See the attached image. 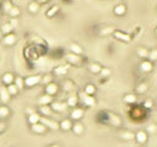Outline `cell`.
I'll use <instances>...</instances> for the list:
<instances>
[{
	"mask_svg": "<svg viewBox=\"0 0 157 147\" xmlns=\"http://www.w3.org/2000/svg\"><path fill=\"white\" fill-rule=\"evenodd\" d=\"M97 120L102 124H107V125H110V126H117L118 127V126L121 125V119L112 111H101V113H98Z\"/></svg>",
	"mask_w": 157,
	"mask_h": 147,
	"instance_id": "6da1fadb",
	"label": "cell"
},
{
	"mask_svg": "<svg viewBox=\"0 0 157 147\" xmlns=\"http://www.w3.org/2000/svg\"><path fill=\"white\" fill-rule=\"evenodd\" d=\"M146 116V109L141 105H134L130 108L129 110V118L134 119V120H141L142 118Z\"/></svg>",
	"mask_w": 157,
	"mask_h": 147,
	"instance_id": "7a4b0ae2",
	"label": "cell"
},
{
	"mask_svg": "<svg viewBox=\"0 0 157 147\" xmlns=\"http://www.w3.org/2000/svg\"><path fill=\"white\" fill-rule=\"evenodd\" d=\"M77 96H78V104H81L82 107H87V108L94 107V104H96L94 97L87 96L85 92H80V93H77Z\"/></svg>",
	"mask_w": 157,
	"mask_h": 147,
	"instance_id": "3957f363",
	"label": "cell"
},
{
	"mask_svg": "<svg viewBox=\"0 0 157 147\" xmlns=\"http://www.w3.org/2000/svg\"><path fill=\"white\" fill-rule=\"evenodd\" d=\"M67 61L69 65H72V66H81L83 64V58H81V55H76V54H72V53H66L65 56H64Z\"/></svg>",
	"mask_w": 157,
	"mask_h": 147,
	"instance_id": "277c9868",
	"label": "cell"
},
{
	"mask_svg": "<svg viewBox=\"0 0 157 147\" xmlns=\"http://www.w3.org/2000/svg\"><path fill=\"white\" fill-rule=\"evenodd\" d=\"M40 82H42V76L40 75H31V76L25 77V87L26 88L36 87Z\"/></svg>",
	"mask_w": 157,
	"mask_h": 147,
	"instance_id": "5b68a950",
	"label": "cell"
},
{
	"mask_svg": "<svg viewBox=\"0 0 157 147\" xmlns=\"http://www.w3.org/2000/svg\"><path fill=\"white\" fill-rule=\"evenodd\" d=\"M85 115V109L82 107H75L70 110V119L72 121H80Z\"/></svg>",
	"mask_w": 157,
	"mask_h": 147,
	"instance_id": "8992f818",
	"label": "cell"
},
{
	"mask_svg": "<svg viewBox=\"0 0 157 147\" xmlns=\"http://www.w3.org/2000/svg\"><path fill=\"white\" fill-rule=\"evenodd\" d=\"M40 123H42L47 129H49V130H53V131L59 130V123H58L56 120L52 119V118H40Z\"/></svg>",
	"mask_w": 157,
	"mask_h": 147,
	"instance_id": "52a82bcc",
	"label": "cell"
},
{
	"mask_svg": "<svg viewBox=\"0 0 157 147\" xmlns=\"http://www.w3.org/2000/svg\"><path fill=\"white\" fill-rule=\"evenodd\" d=\"M25 55H26V58H27L28 60H32V61L37 60V59L40 56V55L38 54V51H37V49H36L34 45H29V47H27L26 50H25Z\"/></svg>",
	"mask_w": 157,
	"mask_h": 147,
	"instance_id": "ba28073f",
	"label": "cell"
},
{
	"mask_svg": "<svg viewBox=\"0 0 157 147\" xmlns=\"http://www.w3.org/2000/svg\"><path fill=\"white\" fill-rule=\"evenodd\" d=\"M50 108L53 109L54 113H64L67 109V105H66V102L53 100V103L50 104Z\"/></svg>",
	"mask_w": 157,
	"mask_h": 147,
	"instance_id": "9c48e42d",
	"label": "cell"
},
{
	"mask_svg": "<svg viewBox=\"0 0 157 147\" xmlns=\"http://www.w3.org/2000/svg\"><path fill=\"white\" fill-rule=\"evenodd\" d=\"M113 37L117 39V40H120V42H124V43H128L131 40V36L123 32V31H119V29H115L114 33H113Z\"/></svg>",
	"mask_w": 157,
	"mask_h": 147,
	"instance_id": "30bf717a",
	"label": "cell"
},
{
	"mask_svg": "<svg viewBox=\"0 0 157 147\" xmlns=\"http://www.w3.org/2000/svg\"><path fill=\"white\" fill-rule=\"evenodd\" d=\"M59 89H60V86H59L58 83H55V82H52V83H49V85H47V86L44 87L45 94H48V96H50V97L58 94Z\"/></svg>",
	"mask_w": 157,
	"mask_h": 147,
	"instance_id": "8fae6325",
	"label": "cell"
},
{
	"mask_svg": "<svg viewBox=\"0 0 157 147\" xmlns=\"http://www.w3.org/2000/svg\"><path fill=\"white\" fill-rule=\"evenodd\" d=\"M17 38H16V34L11 33V34H7V36H4L1 38V44L4 47H12L15 43H16Z\"/></svg>",
	"mask_w": 157,
	"mask_h": 147,
	"instance_id": "7c38bea8",
	"label": "cell"
},
{
	"mask_svg": "<svg viewBox=\"0 0 157 147\" xmlns=\"http://www.w3.org/2000/svg\"><path fill=\"white\" fill-rule=\"evenodd\" d=\"M60 87H61V89H63L64 92L70 93V92H72V91L75 89V83H74L70 78H65V80H63V81H61Z\"/></svg>",
	"mask_w": 157,
	"mask_h": 147,
	"instance_id": "4fadbf2b",
	"label": "cell"
},
{
	"mask_svg": "<svg viewBox=\"0 0 157 147\" xmlns=\"http://www.w3.org/2000/svg\"><path fill=\"white\" fill-rule=\"evenodd\" d=\"M38 114L42 118H52L54 115V111L50 108V105H43V107H39L38 108Z\"/></svg>",
	"mask_w": 157,
	"mask_h": 147,
	"instance_id": "5bb4252c",
	"label": "cell"
},
{
	"mask_svg": "<svg viewBox=\"0 0 157 147\" xmlns=\"http://www.w3.org/2000/svg\"><path fill=\"white\" fill-rule=\"evenodd\" d=\"M67 72H69V66L67 65H59V66L54 67V70H53V75L58 76V77H64Z\"/></svg>",
	"mask_w": 157,
	"mask_h": 147,
	"instance_id": "9a60e30c",
	"label": "cell"
},
{
	"mask_svg": "<svg viewBox=\"0 0 157 147\" xmlns=\"http://www.w3.org/2000/svg\"><path fill=\"white\" fill-rule=\"evenodd\" d=\"M15 75L13 74H11V72H5L4 75H2V77H1V82H2V85L5 86V87H7V86H10V85H12L13 82H15Z\"/></svg>",
	"mask_w": 157,
	"mask_h": 147,
	"instance_id": "2e32d148",
	"label": "cell"
},
{
	"mask_svg": "<svg viewBox=\"0 0 157 147\" xmlns=\"http://www.w3.org/2000/svg\"><path fill=\"white\" fill-rule=\"evenodd\" d=\"M72 125H74V123H72V120L70 118H66V119H63L61 121H59V129L61 131H69V130H71L72 129Z\"/></svg>",
	"mask_w": 157,
	"mask_h": 147,
	"instance_id": "e0dca14e",
	"label": "cell"
},
{
	"mask_svg": "<svg viewBox=\"0 0 157 147\" xmlns=\"http://www.w3.org/2000/svg\"><path fill=\"white\" fill-rule=\"evenodd\" d=\"M147 140H148V135H147V132L146 131H137L136 134H135V141L139 143V145H145L146 142H147Z\"/></svg>",
	"mask_w": 157,
	"mask_h": 147,
	"instance_id": "ac0fdd59",
	"label": "cell"
},
{
	"mask_svg": "<svg viewBox=\"0 0 157 147\" xmlns=\"http://www.w3.org/2000/svg\"><path fill=\"white\" fill-rule=\"evenodd\" d=\"M66 105H67V108H71V109L77 107L78 105V96L75 94V93H71L66 98Z\"/></svg>",
	"mask_w": 157,
	"mask_h": 147,
	"instance_id": "d6986e66",
	"label": "cell"
},
{
	"mask_svg": "<svg viewBox=\"0 0 157 147\" xmlns=\"http://www.w3.org/2000/svg\"><path fill=\"white\" fill-rule=\"evenodd\" d=\"M0 99H1V102H2L4 104L9 103V102H10V99H11V96H10V93H9L7 88H6L4 85H2V86H0Z\"/></svg>",
	"mask_w": 157,
	"mask_h": 147,
	"instance_id": "ffe728a7",
	"label": "cell"
},
{
	"mask_svg": "<svg viewBox=\"0 0 157 147\" xmlns=\"http://www.w3.org/2000/svg\"><path fill=\"white\" fill-rule=\"evenodd\" d=\"M31 131L33 134H37V135H43L47 131V127L42 123H37L34 125H31Z\"/></svg>",
	"mask_w": 157,
	"mask_h": 147,
	"instance_id": "44dd1931",
	"label": "cell"
},
{
	"mask_svg": "<svg viewBox=\"0 0 157 147\" xmlns=\"http://www.w3.org/2000/svg\"><path fill=\"white\" fill-rule=\"evenodd\" d=\"M152 69H153V64L150 61V60H142L141 62H140V70L142 71V72H151L152 71Z\"/></svg>",
	"mask_w": 157,
	"mask_h": 147,
	"instance_id": "7402d4cb",
	"label": "cell"
},
{
	"mask_svg": "<svg viewBox=\"0 0 157 147\" xmlns=\"http://www.w3.org/2000/svg\"><path fill=\"white\" fill-rule=\"evenodd\" d=\"M52 103H53V97H50V96H48V94H45V93L38 98V104H39V107L50 105Z\"/></svg>",
	"mask_w": 157,
	"mask_h": 147,
	"instance_id": "603a6c76",
	"label": "cell"
},
{
	"mask_svg": "<svg viewBox=\"0 0 157 147\" xmlns=\"http://www.w3.org/2000/svg\"><path fill=\"white\" fill-rule=\"evenodd\" d=\"M87 69H88V71H90L91 74L98 75V74H101V71H102L103 67H102L98 62H90V64L87 65Z\"/></svg>",
	"mask_w": 157,
	"mask_h": 147,
	"instance_id": "cb8c5ba5",
	"label": "cell"
},
{
	"mask_svg": "<svg viewBox=\"0 0 157 147\" xmlns=\"http://www.w3.org/2000/svg\"><path fill=\"white\" fill-rule=\"evenodd\" d=\"M0 31L4 36H7V34H11L13 32V26L10 23V22H5L0 26Z\"/></svg>",
	"mask_w": 157,
	"mask_h": 147,
	"instance_id": "d4e9b609",
	"label": "cell"
},
{
	"mask_svg": "<svg viewBox=\"0 0 157 147\" xmlns=\"http://www.w3.org/2000/svg\"><path fill=\"white\" fill-rule=\"evenodd\" d=\"M119 136L121 140L124 141H130V140H135V134L129 131V130H123L119 132Z\"/></svg>",
	"mask_w": 157,
	"mask_h": 147,
	"instance_id": "484cf974",
	"label": "cell"
},
{
	"mask_svg": "<svg viewBox=\"0 0 157 147\" xmlns=\"http://www.w3.org/2000/svg\"><path fill=\"white\" fill-rule=\"evenodd\" d=\"M123 100H124L126 104H129V105H134V104H136V102H137V97H136V94H134V93H128V94L124 96Z\"/></svg>",
	"mask_w": 157,
	"mask_h": 147,
	"instance_id": "4316f807",
	"label": "cell"
},
{
	"mask_svg": "<svg viewBox=\"0 0 157 147\" xmlns=\"http://www.w3.org/2000/svg\"><path fill=\"white\" fill-rule=\"evenodd\" d=\"M113 12H114V15H117V16H123V15H125V12H126V6H125L124 4H118L117 6H114Z\"/></svg>",
	"mask_w": 157,
	"mask_h": 147,
	"instance_id": "83f0119b",
	"label": "cell"
},
{
	"mask_svg": "<svg viewBox=\"0 0 157 147\" xmlns=\"http://www.w3.org/2000/svg\"><path fill=\"white\" fill-rule=\"evenodd\" d=\"M40 115L38 114V113H32V114H29L28 116H27V120H28V123H29V125H34V124H37V123H40Z\"/></svg>",
	"mask_w": 157,
	"mask_h": 147,
	"instance_id": "f1b7e54d",
	"label": "cell"
},
{
	"mask_svg": "<svg viewBox=\"0 0 157 147\" xmlns=\"http://www.w3.org/2000/svg\"><path fill=\"white\" fill-rule=\"evenodd\" d=\"M72 131H74V134L75 135H82L83 134V130H85V127H83V125L80 123V121H76V123H74V125H72V129H71Z\"/></svg>",
	"mask_w": 157,
	"mask_h": 147,
	"instance_id": "f546056e",
	"label": "cell"
},
{
	"mask_svg": "<svg viewBox=\"0 0 157 147\" xmlns=\"http://www.w3.org/2000/svg\"><path fill=\"white\" fill-rule=\"evenodd\" d=\"M12 6H13V4H12L11 1H1V2H0V11L7 15Z\"/></svg>",
	"mask_w": 157,
	"mask_h": 147,
	"instance_id": "4dcf8cb0",
	"label": "cell"
},
{
	"mask_svg": "<svg viewBox=\"0 0 157 147\" xmlns=\"http://www.w3.org/2000/svg\"><path fill=\"white\" fill-rule=\"evenodd\" d=\"M69 50H70V53L76 54V55H81L82 51H83V49H82L78 44H76V43H71V44L69 45Z\"/></svg>",
	"mask_w": 157,
	"mask_h": 147,
	"instance_id": "1f68e13d",
	"label": "cell"
},
{
	"mask_svg": "<svg viewBox=\"0 0 157 147\" xmlns=\"http://www.w3.org/2000/svg\"><path fill=\"white\" fill-rule=\"evenodd\" d=\"M147 89H148V85H147L146 82H140V83L135 87L136 94H144L145 92H147Z\"/></svg>",
	"mask_w": 157,
	"mask_h": 147,
	"instance_id": "d6a6232c",
	"label": "cell"
},
{
	"mask_svg": "<svg viewBox=\"0 0 157 147\" xmlns=\"http://www.w3.org/2000/svg\"><path fill=\"white\" fill-rule=\"evenodd\" d=\"M96 91H97V88H96V86L92 85V83H87V85L85 86V88H83V92H85L87 96H92V97L94 96Z\"/></svg>",
	"mask_w": 157,
	"mask_h": 147,
	"instance_id": "836d02e7",
	"label": "cell"
},
{
	"mask_svg": "<svg viewBox=\"0 0 157 147\" xmlns=\"http://www.w3.org/2000/svg\"><path fill=\"white\" fill-rule=\"evenodd\" d=\"M40 4L38 2V1H31L29 4H28V11L31 12V13H36V12H38L39 11V9H40V6H39Z\"/></svg>",
	"mask_w": 157,
	"mask_h": 147,
	"instance_id": "e575fe53",
	"label": "cell"
},
{
	"mask_svg": "<svg viewBox=\"0 0 157 147\" xmlns=\"http://www.w3.org/2000/svg\"><path fill=\"white\" fill-rule=\"evenodd\" d=\"M10 116V109L6 105H0V119H6Z\"/></svg>",
	"mask_w": 157,
	"mask_h": 147,
	"instance_id": "d590c367",
	"label": "cell"
},
{
	"mask_svg": "<svg viewBox=\"0 0 157 147\" xmlns=\"http://www.w3.org/2000/svg\"><path fill=\"white\" fill-rule=\"evenodd\" d=\"M13 83L16 85V87L18 88V91L25 88V78H22L21 76H16V77H15V82H13Z\"/></svg>",
	"mask_w": 157,
	"mask_h": 147,
	"instance_id": "8d00e7d4",
	"label": "cell"
},
{
	"mask_svg": "<svg viewBox=\"0 0 157 147\" xmlns=\"http://www.w3.org/2000/svg\"><path fill=\"white\" fill-rule=\"evenodd\" d=\"M20 13H21L20 9H18L17 6H12L7 15H9L10 17H12V18H16V17H18V16H20Z\"/></svg>",
	"mask_w": 157,
	"mask_h": 147,
	"instance_id": "74e56055",
	"label": "cell"
},
{
	"mask_svg": "<svg viewBox=\"0 0 157 147\" xmlns=\"http://www.w3.org/2000/svg\"><path fill=\"white\" fill-rule=\"evenodd\" d=\"M58 11H59V6L54 5V6H52L50 9H48V11L45 12V16H47L48 18H52V17H53Z\"/></svg>",
	"mask_w": 157,
	"mask_h": 147,
	"instance_id": "f35d334b",
	"label": "cell"
},
{
	"mask_svg": "<svg viewBox=\"0 0 157 147\" xmlns=\"http://www.w3.org/2000/svg\"><path fill=\"white\" fill-rule=\"evenodd\" d=\"M114 27H103L99 31V36H108V34H113L114 33Z\"/></svg>",
	"mask_w": 157,
	"mask_h": 147,
	"instance_id": "ab89813d",
	"label": "cell"
},
{
	"mask_svg": "<svg viewBox=\"0 0 157 147\" xmlns=\"http://www.w3.org/2000/svg\"><path fill=\"white\" fill-rule=\"evenodd\" d=\"M52 82H53V74H47V75L42 76V82L40 83H43L44 86H47Z\"/></svg>",
	"mask_w": 157,
	"mask_h": 147,
	"instance_id": "60d3db41",
	"label": "cell"
},
{
	"mask_svg": "<svg viewBox=\"0 0 157 147\" xmlns=\"http://www.w3.org/2000/svg\"><path fill=\"white\" fill-rule=\"evenodd\" d=\"M147 60H150L151 62H153V61H156V60H157V48L148 50V56H147Z\"/></svg>",
	"mask_w": 157,
	"mask_h": 147,
	"instance_id": "b9f144b4",
	"label": "cell"
},
{
	"mask_svg": "<svg viewBox=\"0 0 157 147\" xmlns=\"http://www.w3.org/2000/svg\"><path fill=\"white\" fill-rule=\"evenodd\" d=\"M137 55H139L140 58H142L144 60H146L147 56H148V50H147L146 48H139V49H137Z\"/></svg>",
	"mask_w": 157,
	"mask_h": 147,
	"instance_id": "7bdbcfd3",
	"label": "cell"
},
{
	"mask_svg": "<svg viewBox=\"0 0 157 147\" xmlns=\"http://www.w3.org/2000/svg\"><path fill=\"white\" fill-rule=\"evenodd\" d=\"M6 88H7V91H9V93H10V96H16V94L18 93V88L16 87V85H15V83H12V85H10V86H7Z\"/></svg>",
	"mask_w": 157,
	"mask_h": 147,
	"instance_id": "ee69618b",
	"label": "cell"
},
{
	"mask_svg": "<svg viewBox=\"0 0 157 147\" xmlns=\"http://www.w3.org/2000/svg\"><path fill=\"white\" fill-rule=\"evenodd\" d=\"M110 74H112V72H110V70H109V69H107V67H103L99 75H101V77H102V78H108V77L110 76Z\"/></svg>",
	"mask_w": 157,
	"mask_h": 147,
	"instance_id": "f6af8a7d",
	"label": "cell"
},
{
	"mask_svg": "<svg viewBox=\"0 0 157 147\" xmlns=\"http://www.w3.org/2000/svg\"><path fill=\"white\" fill-rule=\"evenodd\" d=\"M142 107L145 109H152L153 108V100L152 99H146L144 103H142Z\"/></svg>",
	"mask_w": 157,
	"mask_h": 147,
	"instance_id": "bcb514c9",
	"label": "cell"
},
{
	"mask_svg": "<svg viewBox=\"0 0 157 147\" xmlns=\"http://www.w3.org/2000/svg\"><path fill=\"white\" fill-rule=\"evenodd\" d=\"M157 131V126L156 125H150L148 127H147V132L148 134H155Z\"/></svg>",
	"mask_w": 157,
	"mask_h": 147,
	"instance_id": "7dc6e473",
	"label": "cell"
},
{
	"mask_svg": "<svg viewBox=\"0 0 157 147\" xmlns=\"http://www.w3.org/2000/svg\"><path fill=\"white\" fill-rule=\"evenodd\" d=\"M6 130V123H4V121H1L0 123V135L4 132Z\"/></svg>",
	"mask_w": 157,
	"mask_h": 147,
	"instance_id": "c3c4849f",
	"label": "cell"
},
{
	"mask_svg": "<svg viewBox=\"0 0 157 147\" xmlns=\"http://www.w3.org/2000/svg\"><path fill=\"white\" fill-rule=\"evenodd\" d=\"M47 147H60L59 145H50V146H47Z\"/></svg>",
	"mask_w": 157,
	"mask_h": 147,
	"instance_id": "681fc988",
	"label": "cell"
},
{
	"mask_svg": "<svg viewBox=\"0 0 157 147\" xmlns=\"http://www.w3.org/2000/svg\"><path fill=\"white\" fill-rule=\"evenodd\" d=\"M155 33H156V36H157V27H156V29H155Z\"/></svg>",
	"mask_w": 157,
	"mask_h": 147,
	"instance_id": "f907efd6",
	"label": "cell"
},
{
	"mask_svg": "<svg viewBox=\"0 0 157 147\" xmlns=\"http://www.w3.org/2000/svg\"><path fill=\"white\" fill-rule=\"evenodd\" d=\"M0 12H1V11H0Z\"/></svg>",
	"mask_w": 157,
	"mask_h": 147,
	"instance_id": "816d5d0a",
	"label": "cell"
}]
</instances>
